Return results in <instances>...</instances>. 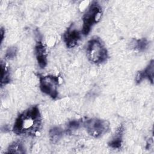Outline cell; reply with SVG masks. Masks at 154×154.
<instances>
[{
  "label": "cell",
  "instance_id": "12",
  "mask_svg": "<svg viewBox=\"0 0 154 154\" xmlns=\"http://www.w3.org/2000/svg\"><path fill=\"white\" fill-rule=\"evenodd\" d=\"M63 136V130L58 127L51 128L49 132V140L52 143H57Z\"/></svg>",
  "mask_w": 154,
  "mask_h": 154
},
{
  "label": "cell",
  "instance_id": "4",
  "mask_svg": "<svg viewBox=\"0 0 154 154\" xmlns=\"http://www.w3.org/2000/svg\"><path fill=\"white\" fill-rule=\"evenodd\" d=\"M87 133L94 138H99L106 134L109 128V123L108 121L93 118L85 120L84 122Z\"/></svg>",
  "mask_w": 154,
  "mask_h": 154
},
{
  "label": "cell",
  "instance_id": "10",
  "mask_svg": "<svg viewBox=\"0 0 154 154\" xmlns=\"http://www.w3.org/2000/svg\"><path fill=\"white\" fill-rule=\"evenodd\" d=\"M10 81V75L9 69L6 64L1 61V86L9 83Z\"/></svg>",
  "mask_w": 154,
  "mask_h": 154
},
{
  "label": "cell",
  "instance_id": "11",
  "mask_svg": "<svg viewBox=\"0 0 154 154\" xmlns=\"http://www.w3.org/2000/svg\"><path fill=\"white\" fill-rule=\"evenodd\" d=\"M7 153H24L25 147L20 141H16L11 143L8 147L7 152Z\"/></svg>",
  "mask_w": 154,
  "mask_h": 154
},
{
  "label": "cell",
  "instance_id": "9",
  "mask_svg": "<svg viewBox=\"0 0 154 154\" xmlns=\"http://www.w3.org/2000/svg\"><path fill=\"white\" fill-rule=\"evenodd\" d=\"M124 128L123 125H121L116 131L115 134L112 140L108 143V145L113 149H119L122 144L123 134Z\"/></svg>",
  "mask_w": 154,
  "mask_h": 154
},
{
  "label": "cell",
  "instance_id": "16",
  "mask_svg": "<svg viewBox=\"0 0 154 154\" xmlns=\"http://www.w3.org/2000/svg\"><path fill=\"white\" fill-rule=\"evenodd\" d=\"M5 33V31L2 28H1V43H2V40H3V38H4V34Z\"/></svg>",
  "mask_w": 154,
  "mask_h": 154
},
{
  "label": "cell",
  "instance_id": "13",
  "mask_svg": "<svg viewBox=\"0 0 154 154\" xmlns=\"http://www.w3.org/2000/svg\"><path fill=\"white\" fill-rule=\"evenodd\" d=\"M147 45H148V42L146 38L135 40L132 43L133 48L139 51H142L145 50Z\"/></svg>",
  "mask_w": 154,
  "mask_h": 154
},
{
  "label": "cell",
  "instance_id": "3",
  "mask_svg": "<svg viewBox=\"0 0 154 154\" xmlns=\"http://www.w3.org/2000/svg\"><path fill=\"white\" fill-rule=\"evenodd\" d=\"M102 14L101 7L97 2L93 1L82 17L83 25L81 31L82 35H87L88 34L92 26L101 19Z\"/></svg>",
  "mask_w": 154,
  "mask_h": 154
},
{
  "label": "cell",
  "instance_id": "2",
  "mask_svg": "<svg viewBox=\"0 0 154 154\" xmlns=\"http://www.w3.org/2000/svg\"><path fill=\"white\" fill-rule=\"evenodd\" d=\"M86 52L89 61L96 64L105 62L108 58L105 45L98 37H94L88 41Z\"/></svg>",
  "mask_w": 154,
  "mask_h": 154
},
{
  "label": "cell",
  "instance_id": "15",
  "mask_svg": "<svg viewBox=\"0 0 154 154\" xmlns=\"http://www.w3.org/2000/svg\"><path fill=\"white\" fill-rule=\"evenodd\" d=\"M81 125V122L78 120H73L69 122L68 125V127L70 129H78Z\"/></svg>",
  "mask_w": 154,
  "mask_h": 154
},
{
  "label": "cell",
  "instance_id": "1",
  "mask_svg": "<svg viewBox=\"0 0 154 154\" xmlns=\"http://www.w3.org/2000/svg\"><path fill=\"white\" fill-rule=\"evenodd\" d=\"M42 128V117L37 106H32L16 118L13 131L19 135H37Z\"/></svg>",
  "mask_w": 154,
  "mask_h": 154
},
{
  "label": "cell",
  "instance_id": "5",
  "mask_svg": "<svg viewBox=\"0 0 154 154\" xmlns=\"http://www.w3.org/2000/svg\"><path fill=\"white\" fill-rule=\"evenodd\" d=\"M58 76L47 75L40 77V88L41 91L49 95L52 99H55L58 96Z\"/></svg>",
  "mask_w": 154,
  "mask_h": 154
},
{
  "label": "cell",
  "instance_id": "7",
  "mask_svg": "<svg viewBox=\"0 0 154 154\" xmlns=\"http://www.w3.org/2000/svg\"><path fill=\"white\" fill-rule=\"evenodd\" d=\"M36 58L39 66L45 68L47 64V51L42 42H38L35 47Z\"/></svg>",
  "mask_w": 154,
  "mask_h": 154
},
{
  "label": "cell",
  "instance_id": "14",
  "mask_svg": "<svg viewBox=\"0 0 154 154\" xmlns=\"http://www.w3.org/2000/svg\"><path fill=\"white\" fill-rule=\"evenodd\" d=\"M16 53H17V49H16V48H15L14 46L8 48V49L7 50L5 55V58L8 59V60L13 59V58H14L16 57Z\"/></svg>",
  "mask_w": 154,
  "mask_h": 154
},
{
  "label": "cell",
  "instance_id": "8",
  "mask_svg": "<svg viewBox=\"0 0 154 154\" xmlns=\"http://www.w3.org/2000/svg\"><path fill=\"white\" fill-rule=\"evenodd\" d=\"M153 73H154V64L153 61L152 60L147 67L143 71L138 72L135 76V81L137 83H140L144 79H148L152 83L153 81Z\"/></svg>",
  "mask_w": 154,
  "mask_h": 154
},
{
  "label": "cell",
  "instance_id": "6",
  "mask_svg": "<svg viewBox=\"0 0 154 154\" xmlns=\"http://www.w3.org/2000/svg\"><path fill=\"white\" fill-rule=\"evenodd\" d=\"M81 35V32H79L75 28H73L70 26L67 28L66 31L64 33L63 40L67 48H74L79 43Z\"/></svg>",
  "mask_w": 154,
  "mask_h": 154
}]
</instances>
